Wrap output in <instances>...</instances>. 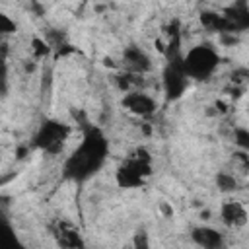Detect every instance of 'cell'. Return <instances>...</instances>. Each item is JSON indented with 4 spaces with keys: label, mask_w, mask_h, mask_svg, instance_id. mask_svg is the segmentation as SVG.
Masks as SVG:
<instances>
[{
    "label": "cell",
    "mask_w": 249,
    "mask_h": 249,
    "mask_svg": "<svg viewBox=\"0 0 249 249\" xmlns=\"http://www.w3.org/2000/svg\"><path fill=\"white\" fill-rule=\"evenodd\" d=\"M16 29H18L16 21H14L8 14L0 12V33H2V35H12V33H16Z\"/></svg>",
    "instance_id": "obj_17"
},
{
    "label": "cell",
    "mask_w": 249,
    "mask_h": 249,
    "mask_svg": "<svg viewBox=\"0 0 249 249\" xmlns=\"http://www.w3.org/2000/svg\"><path fill=\"white\" fill-rule=\"evenodd\" d=\"M152 175V161L134 158L132 154L117 167L115 181L121 189H138L144 187L146 179Z\"/></svg>",
    "instance_id": "obj_3"
},
{
    "label": "cell",
    "mask_w": 249,
    "mask_h": 249,
    "mask_svg": "<svg viewBox=\"0 0 249 249\" xmlns=\"http://www.w3.org/2000/svg\"><path fill=\"white\" fill-rule=\"evenodd\" d=\"M216 109H218V113H226V105L222 103V101H216V105H214Z\"/></svg>",
    "instance_id": "obj_21"
},
{
    "label": "cell",
    "mask_w": 249,
    "mask_h": 249,
    "mask_svg": "<svg viewBox=\"0 0 249 249\" xmlns=\"http://www.w3.org/2000/svg\"><path fill=\"white\" fill-rule=\"evenodd\" d=\"M230 82H231V86L243 89V84L249 82V68H243V66L241 68H235L231 72V76H230Z\"/></svg>",
    "instance_id": "obj_16"
},
{
    "label": "cell",
    "mask_w": 249,
    "mask_h": 249,
    "mask_svg": "<svg viewBox=\"0 0 249 249\" xmlns=\"http://www.w3.org/2000/svg\"><path fill=\"white\" fill-rule=\"evenodd\" d=\"M233 142L239 148V152L249 154V128L245 126H235L233 128Z\"/></svg>",
    "instance_id": "obj_14"
},
{
    "label": "cell",
    "mask_w": 249,
    "mask_h": 249,
    "mask_svg": "<svg viewBox=\"0 0 249 249\" xmlns=\"http://www.w3.org/2000/svg\"><path fill=\"white\" fill-rule=\"evenodd\" d=\"M220 41H222V45H235L239 41V37L233 35V33H222L220 35Z\"/></svg>",
    "instance_id": "obj_19"
},
{
    "label": "cell",
    "mask_w": 249,
    "mask_h": 249,
    "mask_svg": "<svg viewBox=\"0 0 249 249\" xmlns=\"http://www.w3.org/2000/svg\"><path fill=\"white\" fill-rule=\"evenodd\" d=\"M51 231H53V237L56 239V243L62 247V249H84V239L78 231L76 226H72L70 222L66 220H58L56 224L51 226Z\"/></svg>",
    "instance_id": "obj_8"
},
{
    "label": "cell",
    "mask_w": 249,
    "mask_h": 249,
    "mask_svg": "<svg viewBox=\"0 0 249 249\" xmlns=\"http://www.w3.org/2000/svg\"><path fill=\"white\" fill-rule=\"evenodd\" d=\"M31 53L35 58H45L51 54V45L41 37H33L31 39Z\"/></svg>",
    "instance_id": "obj_15"
},
{
    "label": "cell",
    "mask_w": 249,
    "mask_h": 249,
    "mask_svg": "<svg viewBox=\"0 0 249 249\" xmlns=\"http://www.w3.org/2000/svg\"><path fill=\"white\" fill-rule=\"evenodd\" d=\"M121 105H123L128 113H132V115H136V117H150V115H154L156 109H158L156 99H154L152 95L140 91V89H134V91L124 93V97L121 99Z\"/></svg>",
    "instance_id": "obj_6"
},
{
    "label": "cell",
    "mask_w": 249,
    "mask_h": 249,
    "mask_svg": "<svg viewBox=\"0 0 249 249\" xmlns=\"http://www.w3.org/2000/svg\"><path fill=\"white\" fill-rule=\"evenodd\" d=\"M220 218L228 228H243L249 222V212L239 200H224L220 206Z\"/></svg>",
    "instance_id": "obj_11"
},
{
    "label": "cell",
    "mask_w": 249,
    "mask_h": 249,
    "mask_svg": "<svg viewBox=\"0 0 249 249\" xmlns=\"http://www.w3.org/2000/svg\"><path fill=\"white\" fill-rule=\"evenodd\" d=\"M220 64V54L212 45H195L183 54V68L189 80H208Z\"/></svg>",
    "instance_id": "obj_2"
},
{
    "label": "cell",
    "mask_w": 249,
    "mask_h": 249,
    "mask_svg": "<svg viewBox=\"0 0 249 249\" xmlns=\"http://www.w3.org/2000/svg\"><path fill=\"white\" fill-rule=\"evenodd\" d=\"M191 239L200 249H226L224 235L210 226H196L191 230Z\"/></svg>",
    "instance_id": "obj_10"
},
{
    "label": "cell",
    "mask_w": 249,
    "mask_h": 249,
    "mask_svg": "<svg viewBox=\"0 0 249 249\" xmlns=\"http://www.w3.org/2000/svg\"><path fill=\"white\" fill-rule=\"evenodd\" d=\"M214 181H216V187L222 193H233L237 189V179L231 173H228V171H218Z\"/></svg>",
    "instance_id": "obj_13"
},
{
    "label": "cell",
    "mask_w": 249,
    "mask_h": 249,
    "mask_svg": "<svg viewBox=\"0 0 249 249\" xmlns=\"http://www.w3.org/2000/svg\"><path fill=\"white\" fill-rule=\"evenodd\" d=\"M161 86L169 101H175L185 93V89L189 88V78L183 68V54L165 58V66L161 72Z\"/></svg>",
    "instance_id": "obj_4"
},
{
    "label": "cell",
    "mask_w": 249,
    "mask_h": 249,
    "mask_svg": "<svg viewBox=\"0 0 249 249\" xmlns=\"http://www.w3.org/2000/svg\"><path fill=\"white\" fill-rule=\"evenodd\" d=\"M222 16L228 25V33L239 35L249 29V4L247 2H233L222 10Z\"/></svg>",
    "instance_id": "obj_7"
},
{
    "label": "cell",
    "mask_w": 249,
    "mask_h": 249,
    "mask_svg": "<svg viewBox=\"0 0 249 249\" xmlns=\"http://www.w3.org/2000/svg\"><path fill=\"white\" fill-rule=\"evenodd\" d=\"M161 210H163V212H165V216H169V218H171V216H173V208H171V206H167V204H165V202H163V204H161Z\"/></svg>",
    "instance_id": "obj_20"
},
{
    "label": "cell",
    "mask_w": 249,
    "mask_h": 249,
    "mask_svg": "<svg viewBox=\"0 0 249 249\" xmlns=\"http://www.w3.org/2000/svg\"><path fill=\"white\" fill-rule=\"evenodd\" d=\"M109 154V140L97 126H88L80 144L74 152L64 160V177L74 183H84L91 175H95Z\"/></svg>",
    "instance_id": "obj_1"
},
{
    "label": "cell",
    "mask_w": 249,
    "mask_h": 249,
    "mask_svg": "<svg viewBox=\"0 0 249 249\" xmlns=\"http://www.w3.org/2000/svg\"><path fill=\"white\" fill-rule=\"evenodd\" d=\"M132 249H150V237L144 230H138L132 235Z\"/></svg>",
    "instance_id": "obj_18"
},
{
    "label": "cell",
    "mask_w": 249,
    "mask_h": 249,
    "mask_svg": "<svg viewBox=\"0 0 249 249\" xmlns=\"http://www.w3.org/2000/svg\"><path fill=\"white\" fill-rule=\"evenodd\" d=\"M0 249H25V245L21 243V239L16 235V231L8 222H4L0 230Z\"/></svg>",
    "instance_id": "obj_12"
},
{
    "label": "cell",
    "mask_w": 249,
    "mask_h": 249,
    "mask_svg": "<svg viewBox=\"0 0 249 249\" xmlns=\"http://www.w3.org/2000/svg\"><path fill=\"white\" fill-rule=\"evenodd\" d=\"M68 136V126L58 123V121H53V119H47L41 123L39 130L35 132L33 136V144L49 154H58L64 146V140Z\"/></svg>",
    "instance_id": "obj_5"
},
{
    "label": "cell",
    "mask_w": 249,
    "mask_h": 249,
    "mask_svg": "<svg viewBox=\"0 0 249 249\" xmlns=\"http://www.w3.org/2000/svg\"><path fill=\"white\" fill-rule=\"evenodd\" d=\"M123 68H124V72L144 76L146 72L152 70V60L140 47L130 45L123 51Z\"/></svg>",
    "instance_id": "obj_9"
}]
</instances>
